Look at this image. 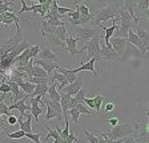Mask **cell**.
I'll return each mask as SVG.
<instances>
[{
	"instance_id": "cell-30",
	"label": "cell",
	"mask_w": 149,
	"mask_h": 143,
	"mask_svg": "<svg viewBox=\"0 0 149 143\" xmlns=\"http://www.w3.org/2000/svg\"><path fill=\"white\" fill-rule=\"evenodd\" d=\"M29 12H32L33 15H40L41 19L45 16V13H44L43 8H41V6L39 3H32L31 6H29Z\"/></svg>"
},
{
	"instance_id": "cell-49",
	"label": "cell",
	"mask_w": 149,
	"mask_h": 143,
	"mask_svg": "<svg viewBox=\"0 0 149 143\" xmlns=\"http://www.w3.org/2000/svg\"><path fill=\"white\" fill-rule=\"evenodd\" d=\"M105 123L112 128V127H115V126H117L120 123V120H118V118H108Z\"/></svg>"
},
{
	"instance_id": "cell-12",
	"label": "cell",
	"mask_w": 149,
	"mask_h": 143,
	"mask_svg": "<svg viewBox=\"0 0 149 143\" xmlns=\"http://www.w3.org/2000/svg\"><path fill=\"white\" fill-rule=\"evenodd\" d=\"M77 39L74 36H72L69 32H67V39H65V50L69 51V54H71L72 56L77 55L79 54V48H77Z\"/></svg>"
},
{
	"instance_id": "cell-36",
	"label": "cell",
	"mask_w": 149,
	"mask_h": 143,
	"mask_svg": "<svg viewBox=\"0 0 149 143\" xmlns=\"http://www.w3.org/2000/svg\"><path fill=\"white\" fill-rule=\"evenodd\" d=\"M74 108L77 110L80 114H85V115H95V111H91V110L88 108L85 104H83V103H77Z\"/></svg>"
},
{
	"instance_id": "cell-25",
	"label": "cell",
	"mask_w": 149,
	"mask_h": 143,
	"mask_svg": "<svg viewBox=\"0 0 149 143\" xmlns=\"http://www.w3.org/2000/svg\"><path fill=\"white\" fill-rule=\"evenodd\" d=\"M56 80H57V82L60 83V87H61V88L69 84V83H68V80L65 79L64 75H61L59 71H57V70H56V71L52 74V80H51V82H56Z\"/></svg>"
},
{
	"instance_id": "cell-44",
	"label": "cell",
	"mask_w": 149,
	"mask_h": 143,
	"mask_svg": "<svg viewBox=\"0 0 149 143\" xmlns=\"http://www.w3.org/2000/svg\"><path fill=\"white\" fill-rule=\"evenodd\" d=\"M12 23H13V22L11 20V19L6 18L4 15H0V25H1V30H4V28L8 27V25H11Z\"/></svg>"
},
{
	"instance_id": "cell-54",
	"label": "cell",
	"mask_w": 149,
	"mask_h": 143,
	"mask_svg": "<svg viewBox=\"0 0 149 143\" xmlns=\"http://www.w3.org/2000/svg\"><path fill=\"white\" fill-rule=\"evenodd\" d=\"M52 143H65V140H63V139H57V140H53Z\"/></svg>"
},
{
	"instance_id": "cell-33",
	"label": "cell",
	"mask_w": 149,
	"mask_h": 143,
	"mask_svg": "<svg viewBox=\"0 0 149 143\" xmlns=\"http://www.w3.org/2000/svg\"><path fill=\"white\" fill-rule=\"evenodd\" d=\"M104 100H105V97H102V95H97V97L93 98V104H95V112H96V114L100 112Z\"/></svg>"
},
{
	"instance_id": "cell-48",
	"label": "cell",
	"mask_w": 149,
	"mask_h": 143,
	"mask_svg": "<svg viewBox=\"0 0 149 143\" xmlns=\"http://www.w3.org/2000/svg\"><path fill=\"white\" fill-rule=\"evenodd\" d=\"M20 3H22V8H20V11H17L16 13H24V12H29V6L27 4V1L25 0H20Z\"/></svg>"
},
{
	"instance_id": "cell-46",
	"label": "cell",
	"mask_w": 149,
	"mask_h": 143,
	"mask_svg": "<svg viewBox=\"0 0 149 143\" xmlns=\"http://www.w3.org/2000/svg\"><path fill=\"white\" fill-rule=\"evenodd\" d=\"M101 108L104 110V112H112L113 111V110H115V104H113V103L112 102H108V103H105V100H104V102H102V106H101Z\"/></svg>"
},
{
	"instance_id": "cell-42",
	"label": "cell",
	"mask_w": 149,
	"mask_h": 143,
	"mask_svg": "<svg viewBox=\"0 0 149 143\" xmlns=\"http://www.w3.org/2000/svg\"><path fill=\"white\" fill-rule=\"evenodd\" d=\"M73 98L76 99V102H77V103H83V104H84V99H85V88L83 87Z\"/></svg>"
},
{
	"instance_id": "cell-26",
	"label": "cell",
	"mask_w": 149,
	"mask_h": 143,
	"mask_svg": "<svg viewBox=\"0 0 149 143\" xmlns=\"http://www.w3.org/2000/svg\"><path fill=\"white\" fill-rule=\"evenodd\" d=\"M43 103H44V104H48L49 107H52V108L56 111V114L59 115V119H60V120H63V111H61V107H60V103L52 102V100H49V99H45Z\"/></svg>"
},
{
	"instance_id": "cell-29",
	"label": "cell",
	"mask_w": 149,
	"mask_h": 143,
	"mask_svg": "<svg viewBox=\"0 0 149 143\" xmlns=\"http://www.w3.org/2000/svg\"><path fill=\"white\" fill-rule=\"evenodd\" d=\"M6 12H13V1H0V15Z\"/></svg>"
},
{
	"instance_id": "cell-6",
	"label": "cell",
	"mask_w": 149,
	"mask_h": 143,
	"mask_svg": "<svg viewBox=\"0 0 149 143\" xmlns=\"http://www.w3.org/2000/svg\"><path fill=\"white\" fill-rule=\"evenodd\" d=\"M84 86V80L81 78H77L73 83H69L68 86L63 87L61 90L59 91V94H63V95H69V97H74L79 91L83 88Z\"/></svg>"
},
{
	"instance_id": "cell-7",
	"label": "cell",
	"mask_w": 149,
	"mask_h": 143,
	"mask_svg": "<svg viewBox=\"0 0 149 143\" xmlns=\"http://www.w3.org/2000/svg\"><path fill=\"white\" fill-rule=\"evenodd\" d=\"M100 60L102 62H113V60L118 59L120 55L116 52L112 47H107L105 44H100Z\"/></svg>"
},
{
	"instance_id": "cell-51",
	"label": "cell",
	"mask_w": 149,
	"mask_h": 143,
	"mask_svg": "<svg viewBox=\"0 0 149 143\" xmlns=\"http://www.w3.org/2000/svg\"><path fill=\"white\" fill-rule=\"evenodd\" d=\"M84 104H85V106L88 107V108H93L95 110V104H93V98H85V99H84ZM95 114H96V112H95Z\"/></svg>"
},
{
	"instance_id": "cell-16",
	"label": "cell",
	"mask_w": 149,
	"mask_h": 143,
	"mask_svg": "<svg viewBox=\"0 0 149 143\" xmlns=\"http://www.w3.org/2000/svg\"><path fill=\"white\" fill-rule=\"evenodd\" d=\"M96 62L97 60L95 59V58H92V59H89V62L81 64L77 68H72V72H73V74H77V72H81V71H89V72H92L93 75H97V71L95 70V63Z\"/></svg>"
},
{
	"instance_id": "cell-3",
	"label": "cell",
	"mask_w": 149,
	"mask_h": 143,
	"mask_svg": "<svg viewBox=\"0 0 149 143\" xmlns=\"http://www.w3.org/2000/svg\"><path fill=\"white\" fill-rule=\"evenodd\" d=\"M107 135V138L111 140H117V139H124V138H128L130 135L136 134V130L132 125H130L129 120H125L123 123H118L117 126L112 127L111 131L108 132H104Z\"/></svg>"
},
{
	"instance_id": "cell-24",
	"label": "cell",
	"mask_w": 149,
	"mask_h": 143,
	"mask_svg": "<svg viewBox=\"0 0 149 143\" xmlns=\"http://www.w3.org/2000/svg\"><path fill=\"white\" fill-rule=\"evenodd\" d=\"M57 71H59L61 75H64L65 79L68 80V83H73V82L77 79V78H76V74H73V72H72V70H69V68H63V67H59V68H57Z\"/></svg>"
},
{
	"instance_id": "cell-1",
	"label": "cell",
	"mask_w": 149,
	"mask_h": 143,
	"mask_svg": "<svg viewBox=\"0 0 149 143\" xmlns=\"http://www.w3.org/2000/svg\"><path fill=\"white\" fill-rule=\"evenodd\" d=\"M117 20H120V25L117 27V30L115 31L113 36L115 37H123V39H127V35L130 30H134V28L139 25V23H136L133 19L130 18V15L125 11V9L121 8L118 11V15L116 16Z\"/></svg>"
},
{
	"instance_id": "cell-21",
	"label": "cell",
	"mask_w": 149,
	"mask_h": 143,
	"mask_svg": "<svg viewBox=\"0 0 149 143\" xmlns=\"http://www.w3.org/2000/svg\"><path fill=\"white\" fill-rule=\"evenodd\" d=\"M16 84L20 87V90H22L25 95H31L35 90V84H31L29 82L25 80V79H19V80L16 82Z\"/></svg>"
},
{
	"instance_id": "cell-55",
	"label": "cell",
	"mask_w": 149,
	"mask_h": 143,
	"mask_svg": "<svg viewBox=\"0 0 149 143\" xmlns=\"http://www.w3.org/2000/svg\"><path fill=\"white\" fill-rule=\"evenodd\" d=\"M7 130V127H3V126H0V132H1V131H6Z\"/></svg>"
},
{
	"instance_id": "cell-22",
	"label": "cell",
	"mask_w": 149,
	"mask_h": 143,
	"mask_svg": "<svg viewBox=\"0 0 149 143\" xmlns=\"http://www.w3.org/2000/svg\"><path fill=\"white\" fill-rule=\"evenodd\" d=\"M48 87H49L48 84H37V86H35V90L29 95V98H35V97L44 98L47 95V92H48Z\"/></svg>"
},
{
	"instance_id": "cell-56",
	"label": "cell",
	"mask_w": 149,
	"mask_h": 143,
	"mask_svg": "<svg viewBox=\"0 0 149 143\" xmlns=\"http://www.w3.org/2000/svg\"><path fill=\"white\" fill-rule=\"evenodd\" d=\"M133 143H137V140H134V142H133Z\"/></svg>"
},
{
	"instance_id": "cell-45",
	"label": "cell",
	"mask_w": 149,
	"mask_h": 143,
	"mask_svg": "<svg viewBox=\"0 0 149 143\" xmlns=\"http://www.w3.org/2000/svg\"><path fill=\"white\" fill-rule=\"evenodd\" d=\"M24 138H27V139H31L33 143H41V140H40L41 135L40 134H32V132H29V134H25Z\"/></svg>"
},
{
	"instance_id": "cell-39",
	"label": "cell",
	"mask_w": 149,
	"mask_h": 143,
	"mask_svg": "<svg viewBox=\"0 0 149 143\" xmlns=\"http://www.w3.org/2000/svg\"><path fill=\"white\" fill-rule=\"evenodd\" d=\"M40 50H41V48H40V46H39V44H35V46H32V47H29V48H28V51H29V56H31L32 60L37 58V55H39Z\"/></svg>"
},
{
	"instance_id": "cell-4",
	"label": "cell",
	"mask_w": 149,
	"mask_h": 143,
	"mask_svg": "<svg viewBox=\"0 0 149 143\" xmlns=\"http://www.w3.org/2000/svg\"><path fill=\"white\" fill-rule=\"evenodd\" d=\"M84 51L87 52V55L89 56L91 59L95 58L96 60H100L99 55H100V34L97 32L95 36L88 40L87 43H83V47L79 48V54L80 55H84Z\"/></svg>"
},
{
	"instance_id": "cell-50",
	"label": "cell",
	"mask_w": 149,
	"mask_h": 143,
	"mask_svg": "<svg viewBox=\"0 0 149 143\" xmlns=\"http://www.w3.org/2000/svg\"><path fill=\"white\" fill-rule=\"evenodd\" d=\"M7 123H8L9 126H15V125H17V116H15V115H9L8 118H7Z\"/></svg>"
},
{
	"instance_id": "cell-8",
	"label": "cell",
	"mask_w": 149,
	"mask_h": 143,
	"mask_svg": "<svg viewBox=\"0 0 149 143\" xmlns=\"http://www.w3.org/2000/svg\"><path fill=\"white\" fill-rule=\"evenodd\" d=\"M134 16L137 20L141 19H148L149 16V1L148 0H136V7H134Z\"/></svg>"
},
{
	"instance_id": "cell-2",
	"label": "cell",
	"mask_w": 149,
	"mask_h": 143,
	"mask_svg": "<svg viewBox=\"0 0 149 143\" xmlns=\"http://www.w3.org/2000/svg\"><path fill=\"white\" fill-rule=\"evenodd\" d=\"M123 7V3L120 1H116V3L108 4L107 7L96 11L95 13H92V20L95 23V25H100L102 24V22H107L109 19H115L118 15V11Z\"/></svg>"
},
{
	"instance_id": "cell-13",
	"label": "cell",
	"mask_w": 149,
	"mask_h": 143,
	"mask_svg": "<svg viewBox=\"0 0 149 143\" xmlns=\"http://www.w3.org/2000/svg\"><path fill=\"white\" fill-rule=\"evenodd\" d=\"M33 64L39 66L44 71L47 72V75H52L56 70L59 68V64L57 63H53V62H47V60H40V59H35L33 60Z\"/></svg>"
},
{
	"instance_id": "cell-43",
	"label": "cell",
	"mask_w": 149,
	"mask_h": 143,
	"mask_svg": "<svg viewBox=\"0 0 149 143\" xmlns=\"http://www.w3.org/2000/svg\"><path fill=\"white\" fill-rule=\"evenodd\" d=\"M0 115H1V116H7V118H8L9 115H12V114H11V111L8 110V106H7L4 102L0 103Z\"/></svg>"
},
{
	"instance_id": "cell-10",
	"label": "cell",
	"mask_w": 149,
	"mask_h": 143,
	"mask_svg": "<svg viewBox=\"0 0 149 143\" xmlns=\"http://www.w3.org/2000/svg\"><path fill=\"white\" fill-rule=\"evenodd\" d=\"M28 98H29V95H24L19 102H16V103H13V104H11V106H8V110L9 111H11V110H17V111L20 112V119H22L23 116H25L27 111L29 110V106H27V103H25Z\"/></svg>"
},
{
	"instance_id": "cell-38",
	"label": "cell",
	"mask_w": 149,
	"mask_h": 143,
	"mask_svg": "<svg viewBox=\"0 0 149 143\" xmlns=\"http://www.w3.org/2000/svg\"><path fill=\"white\" fill-rule=\"evenodd\" d=\"M27 82H29L31 84H48V78H27L25 79Z\"/></svg>"
},
{
	"instance_id": "cell-15",
	"label": "cell",
	"mask_w": 149,
	"mask_h": 143,
	"mask_svg": "<svg viewBox=\"0 0 149 143\" xmlns=\"http://www.w3.org/2000/svg\"><path fill=\"white\" fill-rule=\"evenodd\" d=\"M36 59L57 63V55H56V54L53 52L51 48H48V47H44V48H41V50H40V52H39V55H37Z\"/></svg>"
},
{
	"instance_id": "cell-18",
	"label": "cell",
	"mask_w": 149,
	"mask_h": 143,
	"mask_svg": "<svg viewBox=\"0 0 149 143\" xmlns=\"http://www.w3.org/2000/svg\"><path fill=\"white\" fill-rule=\"evenodd\" d=\"M27 119L25 120H23V119L17 118V125L20 126V130L24 132V134H29V132H32V116L31 114H28Z\"/></svg>"
},
{
	"instance_id": "cell-35",
	"label": "cell",
	"mask_w": 149,
	"mask_h": 143,
	"mask_svg": "<svg viewBox=\"0 0 149 143\" xmlns=\"http://www.w3.org/2000/svg\"><path fill=\"white\" fill-rule=\"evenodd\" d=\"M44 106H45V108H47V114H45V118H44L45 120H51V119H55V118L59 119V115L56 114V111L52 108V107H49L48 104H44Z\"/></svg>"
},
{
	"instance_id": "cell-19",
	"label": "cell",
	"mask_w": 149,
	"mask_h": 143,
	"mask_svg": "<svg viewBox=\"0 0 149 143\" xmlns=\"http://www.w3.org/2000/svg\"><path fill=\"white\" fill-rule=\"evenodd\" d=\"M133 31H134V34H136V36L139 37L141 42H143L144 46H145L146 48H149V36H148V31H146L145 28L137 25Z\"/></svg>"
},
{
	"instance_id": "cell-17",
	"label": "cell",
	"mask_w": 149,
	"mask_h": 143,
	"mask_svg": "<svg viewBox=\"0 0 149 143\" xmlns=\"http://www.w3.org/2000/svg\"><path fill=\"white\" fill-rule=\"evenodd\" d=\"M43 36L47 39L48 44H51L52 47H56V48L63 50V51L65 50V43H64V42H61L60 39H57V37H56L53 34H43Z\"/></svg>"
},
{
	"instance_id": "cell-47",
	"label": "cell",
	"mask_w": 149,
	"mask_h": 143,
	"mask_svg": "<svg viewBox=\"0 0 149 143\" xmlns=\"http://www.w3.org/2000/svg\"><path fill=\"white\" fill-rule=\"evenodd\" d=\"M65 143H79V138L74 132H69V135L65 139Z\"/></svg>"
},
{
	"instance_id": "cell-37",
	"label": "cell",
	"mask_w": 149,
	"mask_h": 143,
	"mask_svg": "<svg viewBox=\"0 0 149 143\" xmlns=\"http://www.w3.org/2000/svg\"><path fill=\"white\" fill-rule=\"evenodd\" d=\"M83 132H84V135H85V139H87L89 143H99L97 135L92 134V132H91V131H88L87 128H83Z\"/></svg>"
},
{
	"instance_id": "cell-5",
	"label": "cell",
	"mask_w": 149,
	"mask_h": 143,
	"mask_svg": "<svg viewBox=\"0 0 149 143\" xmlns=\"http://www.w3.org/2000/svg\"><path fill=\"white\" fill-rule=\"evenodd\" d=\"M97 32H99V30L95 25H81V27H72V32H69V34L76 37L77 42L87 43Z\"/></svg>"
},
{
	"instance_id": "cell-31",
	"label": "cell",
	"mask_w": 149,
	"mask_h": 143,
	"mask_svg": "<svg viewBox=\"0 0 149 143\" xmlns=\"http://www.w3.org/2000/svg\"><path fill=\"white\" fill-rule=\"evenodd\" d=\"M76 11L80 13V16H88V15H91V13H92L85 3H77V4H76Z\"/></svg>"
},
{
	"instance_id": "cell-41",
	"label": "cell",
	"mask_w": 149,
	"mask_h": 143,
	"mask_svg": "<svg viewBox=\"0 0 149 143\" xmlns=\"http://www.w3.org/2000/svg\"><path fill=\"white\" fill-rule=\"evenodd\" d=\"M7 137H8L9 139H23V138L25 137V134L22 130H17V131H15V132H8Z\"/></svg>"
},
{
	"instance_id": "cell-52",
	"label": "cell",
	"mask_w": 149,
	"mask_h": 143,
	"mask_svg": "<svg viewBox=\"0 0 149 143\" xmlns=\"http://www.w3.org/2000/svg\"><path fill=\"white\" fill-rule=\"evenodd\" d=\"M134 140H136V138H133V137H128V138H124L123 143H133Z\"/></svg>"
},
{
	"instance_id": "cell-53",
	"label": "cell",
	"mask_w": 149,
	"mask_h": 143,
	"mask_svg": "<svg viewBox=\"0 0 149 143\" xmlns=\"http://www.w3.org/2000/svg\"><path fill=\"white\" fill-rule=\"evenodd\" d=\"M6 97H7V94H1V97H0V103H3V102H4Z\"/></svg>"
},
{
	"instance_id": "cell-40",
	"label": "cell",
	"mask_w": 149,
	"mask_h": 143,
	"mask_svg": "<svg viewBox=\"0 0 149 143\" xmlns=\"http://www.w3.org/2000/svg\"><path fill=\"white\" fill-rule=\"evenodd\" d=\"M68 115L71 116V119L73 120L74 125H77V123H79V116H80V112H79L76 108H71V110H68Z\"/></svg>"
},
{
	"instance_id": "cell-9",
	"label": "cell",
	"mask_w": 149,
	"mask_h": 143,
	"mask_svg": "<svg viewBox=\"0 0 149 143\" xmlns=\"http://www.w3.org/2000/svg\"><path fill=\"white\" fill-rule=\"evenodd\" d=\"M61 97H60V107H61V111H63V116L68 115V110L71 108H74L77 102L74 99L73 97H69V95H63L60 94Z\"/></svg>"
},
{
	"instance_id": "cell-20",
	"label": "cell",
	"mask_w": 149,
	"mask_h": 143,
	"mask_svg": "<svg viewBox=\"0 0 149 143\" xmlns=\"http://www.w3.org/2000/svg\"><path fill=\"white\" fill-rule=\"evenodd\" d=\"M7 83H8V86H9V92H12V95H13V102L15 103L19 102L25 94L20 90V87H19L16 83H13V82H7Z\"/></svg>"
},
{
	"instance_id": "cell-11",
	"label": "cell",
	"mask_w": 149,
	"mask_h": 143,
	"mask_svg": "<svg viewBox=\"0 0 149 143\" xmlns=\"http://www.w3.org/2000/svg\"><path fill=\"white\" fill-rule=\"evenodd\" d=\"M109 43H111L112 48H113V50H115L120 56L125 52V47H127V39L112 36L111 39H109Z\"/></svg>"
},
{
	"instance_id": "cell-27",
	"label": "cell",
	"mask_w": 149,
	"mask_h": 143,
	"mask_svg": "<svg viewBox=\"0 0 149 143\" xmlns=\"http://www.w3.org/2000/svg\"><path fill=\"white\" fill-rule=\"evenodd\" d=\"M67 28H65V24H63V25H60V27H56L55 28V36L57 37V39H60L61 42H64L65 43V39H67Z\"/></svg>"
},
{
	"instance_id": "cell-32",
	"label": "cell",
	"mask_w": 149,
	"mask_h": 143,
	"mask_svg": "<svg viewBox=\"0 0 149 143\" xmlns=\"http://www.w3.org/2000/svg\"><path fill=\"white\" fill-rule=\"evenodd\" d=\"M44 128H45L47 131H48V135L45 137V140H48V139H55V140H57V139H61V137H60V134L57 132V131L55 130V127H53V130L51 127H48V126H44Z\"/></svg>"
},
{
	"instance_id": "cell-23",
	"label": "cell",
	"mask_w": 149,
	"mask_h": 143,
	"mask_svg": "<svg viewBox=\"0 0 149 143\" xmlns=\"http://www.w3.org/2000/svg\"><path fill=\"white\" fill-rule=\"evenodd\" d=\"M48 95H49V100H52V102H57L60 103V95L59 92H57V90H56V82H51V86L48 87Z\"/></svg>"
},
{
	"instance_id": "cell-14",
	"label": "cell",
	"mask_w": 149,
	"mask_h": 143,
	"mask_svg": "<svg viewBox=\"0 0 149 143\" xmlns=\"http://www.w3.org/2000/svg\"><path fill=\"white\" fill-rule=\"evenodd\" d=\"M127 43H130V44H133V46H136L137 48L140 50V52H141V54H145L146 50H148V48H146V47L143 44V42H141L139 37L136 36V34H134L133 30H130V31L128 32V35H127Z\"/></svg>"
},
{
	"instance_id": "cell-28",
	"label": "cell",
	"mask_w": 149,
	"mask_h": 143,
	"mask_svg": "<svg viewBox=\"0 0 149 143\" xmlns=\"http://www.w3.org/2000/svg\"><path fill=\"white\" fill-rule=\"evenodd\" d=\"M31 78H48V75H47V72L44 71L41 67H39V66L33 64V67H32Z\"/></svg>"
},
{
	"instance_id": "cell-34",
	"label": "cell",
	"mask_w": 149,
	"mask_h": 143,
	"mask_svg": "<svg viewBox=\"0 0 149 143\" xmlns=\"http://www.w3.org/2000/svg\"><path fill=\"white\" fill-rule=\"evenodd\" d=\"M63 118H64V122H65V127L61 130V132H60V137H61L63 140H65V139H67V137L69 135V118H68V115L63 116Z\"/></svg>"
}]
</instances>
